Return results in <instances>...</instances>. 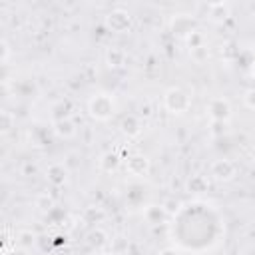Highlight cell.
Segmentation results:
<instances>
[{"label": "cell", "mask_w": 255, "mask_h": 255, "mask_svg": "<svg viewBox=\"0 0 255 255\" xmlns=\"http://www.w3.org/2000/svg\"><path fill=\"white\" fill-rule=\"evenodd\" d=\"M12 255H28V251H26V249H20V247H18V249H16V251H14Z\"/></svg>", "instance_id": "obj_26"}, {"label": "cell", "mask_w": 255, "mask_h": 255, "mask_svg": "<svg viewBox=\"0 0 255 255\" xmlns=\"http://www.w3.org/2000/svg\"><path fill=\"white\" fill-rule=\"evenodd\" d=\"M36 207L42 209V211H50L54 207V199L48 195V193H42L38 199H36Z\"/></svg>", "instance_id": "obj_20"}, {"label": "cell", "mask_w": 255, "mask_h": 255, "mask_svg": "<svg viewBox=\"0 0 255 255\" xmlns=\"http://www.w3.org/2000/svg\"><path fill=\"white\" fill-rule=\"evenodd\" d=\"M143 219H145L149 225H157V223H163V221L167 219V211L163 209L161 203H159V205L151 203V205H147V207L143 209Z\"/></svg>", "instance_id": "obj_12"}, {"label": "cell", "mask_w": 255, "mask_h": 255, "mask_svg": "<svg viewBox=\"0 0 255 255\" xmlns=\"http://www.w3.org/2000/svg\"><path fill=\"white\" fill-rule=\"evenodd\" d=\"M0 48H2V64H6L8 62V56H10V46H8L6 40H2L0 42Z\"/></svg>", "instance_id": "obj_24"}, {"label": "cell", "mask_w": 255, "mask_h": 255, "mask_svg": "<svg viewBox=\"0 0 255 255\" xmlns=\"http://www.w3.org/2000/svg\"><path fill=\"white\" fill-rule=\"evenodd\" d=\"M108 239H110V237H108V233H106L102 227H96V229L88 235V241H90L92 245H96V247L106 245V243H108Z\"/></svg>", "instance_id": "obj_17"}, {"label": "cell", "mask_w": 255, "mask_h": 255, "mask_svg": "<svg viewBox=\"0 0 255 255\" xmlns=\"http://www.w3.org/2000/svg\"><path fill=\"white\" fill-rule=\"evenodd\" d=\"M16 239H18V247L28 251L36 243V233L32 229H20L18 235H16Z\"/></svg>", "instance_id": "obj_15"}, {"label": "cell", "mask_w": 255, "mask_h": 255, "mask_svg": "<svg viewBox=\"0 0 255 255\" xmlns=\"http://www.w3.org/2000/svg\"><path fill=\"white\" fill-rule=\"evenodd\" d=\"M251 52H253V54H255V38H253V40H251Z\"/></svg>", "instance_id": "obj_27"}, {"label": "cell", "mask_w": 255, "mask_h": 255, "mask_svg": "<svg viewBox=\"0 0 255 255\" xmlns=\"http://www.w3.org/2000/svg\"><path fill=\"white\" fill-rule=\"evenodd\" d=\"M189 56H191V60H193L195 64H203V62L209 58V48H207V46L193 48V50H189Z\"/></svg>", "instance_id": "obj_18"}, {"label": "cell", "mask_w": 255, "mask_h": 255, "mask_svg": "<svg viewBox=\"0 0 255 255\" xmlns=\"http://www.w3.org/2000/svg\"><path fill=\"white\" fill-rule=\"evenodd\" d=\"M104 22H106V28L116 32V34H126L131 28V16H129L128 10H122V8H116V10L108 12Z\"/></svg>", "instance_id": "obj_5"}, {"label": "cell", "mask_w": 255, "mask_h": 255, "mask_svg": "<svg viewBox=\"0 0 255 255\" xmlns=\"http://www.w3.org/2000/svg\"><path fill=\"white\" fill-rule=\"evenodd\" d=\"M120 165H122V157H120L118 151H106V153H102V157H100V169H102V171L112 173V171H116Z\"/></svg>", "instance_id": "obj_14"}, {"label": "cell", "mask_w": 255, "mask_h": 255, "mask_svg": "<svg viewBox=\"0 0 255 255\" xmlns=\"http://www.w3.org/2000/svg\"><path fill=\"white\" fill-rule=\"evenodd\" d=\"M207 189V181L203 175H191V179L187 181V191H193V193H201Z\"/></svg>", "instance_id": "obj_16"}, {"label": "cell", "mask_w": 255, "mask_h": 255, "mask_svg": "<svg viewBox=\"0 0 255 255\" xmlns=\"http://www.w3.org/2000/svg\"><path fill=\"white\" fill-rule=\"evenodd\" d=\"M185 42H187V48H189V50H193V48L205 46V36H203L199 30H195V32H193V34H191V36H189Z\"/></svg>", "instance_id": "obj_19"}, {"label": "cell", "mask_w": 255, "mask_h": 255, "mask_svg": "<svg viewBox=\"0 0 255 255\" xmlns=\"http://www.w3.org/2000/svg\"><path fill=\"white\" fill-rule=\"evenodd\" d=\"M104 58H106L108 68H122V66L126 64V52H124V48H120V46H110V48L106 50Z\"/></svg>", "instance_id": "obj_13"}, {"label": "cell", "mask_w": 255, "mask_h": 255, "mask_svg": "<svg viewBox=\"0 0 255 255\" xmlns=\"http://www.w3.org/2000/svg\"><path fill=\"white\" fill-rule=\"evenodd\" d=\"M114 112H116V100L108 92H98L88 100V114L98 122L110 120Z\"/></svg>", "instance_id": "obj_1"}, {"label": "cell", "mask_w": 255, "mask_h": 255, "mask_svg": "<svg viewBox=\"0 0 255 255\" xmlns=\"http://www.w3.org/2000/svg\"><path fill=\"white\" fill-rule=\"evenodd\" d=\"M52 126H54V128H52L54 133H56L58 137H62V139H72V137L78 133V128H76V124H74L72 118L58 120V122H54Z\"/></svg>", "instance_id": "obj_11"}, {"label": "cell", "mask_w": 255, "mask_h": 255, "mask_svg": "<svg viewBox=\"0 0 255 255\" xmlns=\"http://www.w3.org/2000/svg\"><path fill=\"white\" fill-rule=\"evenodd\" d=\"M243 104H245L249 110H255V88H251V90H247V92L243 94Z\"/></svg>", "instance_id": "obj_22"}, {"label": "cell", "mask_w": 255, "mask_h": 255, "mask_svg": "<svg viewBox=\"0 0 255 255\" xmlns=\"http://www.w3.org/2000/svg\"><path fill=\"white\" fill-rule=\"evenodd\" d=\"M10 126H12V116H10V112H2V131L6 133L8 129H10Z\"/></svg>", "instance_id": "obj_23"}, {"label": "cell", "mask_w": 255, "mask_h": 255, "mask_svg": "<svg viewBox=\"0 0 255 255\" xmlns=\"http://www.w3.org/2000/svg\"><path fill=\"white\" fill-rule=\"evenodd\" d=\"M233 114V108L229 104L227 98L223 96H215L207 102V116L211 118V122H221V124H227L229 118Z\"/></svg>", "instance_id": "obj_3"}, {"label": "cell", "mask_w": 255, "mask_h": 255, "mask_svg": "<svg viewBox=\"0 0 255 255\" xmlns=\"http://www.w3.org/2000/svg\"><path fill=\"white\" fill-rule=\"evenodd\" d=\"M235 171H237L235 163H233L231 159H227V157H219V159H215V161L209 165V175H211L215 181H219V183L231 181V179L235 177Z\"/></svg>", "instance_id": "obj_6"}, {"label": "cell", "mask_w": 255, "mask_h": 255, "mask_svg": "<svg viewBox=\"0 0 255 255\" xmlns=\"http://www.w3.org/2000/svg\"><path fill=\"white\" fill-rule=\"evenodd\" d=\"M120 131H122L126 137H135V135H139V133H141V120H139V116H135V114L124 116L122 122H120Z\"/></svg>", "instance_id": "obj_10"}, {"label": "cell", "mask_w": 255, "mask_h": 255, "mask_svg": "<svg viewBox=\"0 0 255 255\" xmlns=\"http://www.w3.org/2000/svg\"><path fill=\"white\" fill-rule=\"evenodd\" d=\"M157 255H179V251L173 249V247H165V249H161Z\"/></svg>", "instance_id": "obj_25"}, {"label": "cell", "mask_w": 255, "mask_h": 255, "mask_svg": "<svg viewBox=\"0 0 255 255\" xmlns=\"http://www.w3.org/2000/svg\"><path fill=\"white\" fill-rule=\"evenodd\" d=\"M169 28H171L173 36L187 40L197 30V20L189 14H173V18L169 20Z\"/></svg>", "instance_id": "obj_4"}, {"label": "cell", "mask_w": 255, "mask_h": 255, "mask_svg": "<svg viewBox=\"0 0 255 255\" xmlns=\"http://www.w3.org/2000/svg\"><path fill=\"white\" fill-rule=\"evenodd\" d=\"M207 18L213 24H223L231 16V6L229 2H209L207 6Z\"/></svg>", "instance_id": "obj_8"}, {"label": "cell", "mask_w": 255, "mask_h": 255, "mask_svg": "<svg viewBox=\"0 0 255 255\" xmlns=\"http://www.w3.org/2000/svg\"><path fill=\"white\" fill-rule=\"evenodd\" d=\"M251 74H253V80H255V62H253V68H251Z\"/></svg>", "instance_id": "obj_28"}, {"label": "cell", "mask_w": 255, "mask_h": 255, "mask_svg": "<svg viewBox=\"0 0 255 255\" xmlns=\"http://www.w3.org/2000/svg\"><path fill=\"white\" fill-rule=\"evenodd\" d=\"M163 209L167 211V215H171V213H175L177 211V207H179V201L177 199H173V197H167V199H163Z\"/></svg>", "instance_id": "obj_21"}, {"label": "cell", "mask_w": 255, "mask_h": 255, "mask_svg": "<svg viewBox=\"0 0 255 255\" xmlns=\"http://www.w3.org/2000/svg\"><path fill=\"white\" fill-rule=\"evenodd\" d=\"M163 106L169 114H183L191 108V96L183 88H167L163 94Z\"/></svg>", "instance_id": "obj_2"}, {"label": "cell", "mask_w": 255, "mask_h": 255, "mask_svg": "<svg viewBox=\"0 0 255 255\" xmlns=\"http://www.w3.org/2000/svg\"><path fill=\"white\" fill-rule=\"evenodd\" d=\"M68 173H70V169H68L66 163H52V165L46 169V179H48L50 185L62 187V185L68 181Z\"/></svg>", "instance_id": "obj_9"}, {"label": "cell", "mask_w": 255, "mask_h": 255, "mask_svg": "<svg viewBox=\"0 0 255 255\" xmlns=\"http://www.w3.org/2000/svg\"><path fill=\"white\" fill-rule=\"evenodd\" d=\"M126 169L133 177H145L149 173V169H151V161L143 153H133V155H129L126 159Z\"/></svg>", "instance_id": "obj_7"}]
</instances>
